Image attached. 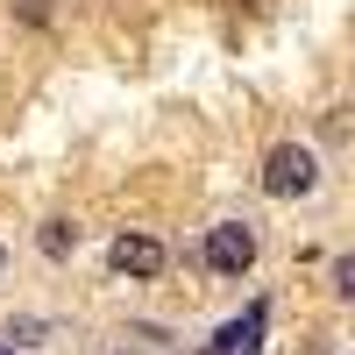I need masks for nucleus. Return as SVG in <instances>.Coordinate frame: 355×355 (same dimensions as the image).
<instances>
[{
	"instance_id": "nucleus-1",
	"label": "nucleus",
	"mask_w": 355,
	"mask_h": 355,
	"mask_svg": "<svg viewBox=\"0 0 355 355\" xmlns=\"http://www.w3.org/2000/svg\"><path fill=\"white\" fill-rule=\"evenodd\" d=\"M256 178H263V192H270V199H306V192L320 185V157L306 150V142H270Z\"/></svg>"
},
{
	"instance_id": "nucleus-2",
	"label": "nucleus",
	"mask_w": 355,
	"mask_h": 355,
	"mask_svg": "<svg viewBox=\"0 0 355 355\" xmlns=\"http://www.w3.org/2000/svg\"><path fill=\"white\" fill-rule=\"evenodd\" d=\"M199 256H206V270L242 277V270H256V227H249V220H220V227H206Z\"/></svg>"
},
{
	"instance_id": "nucleus-3",
	"label": "nucleus",
	"mask_w": 355,
	"mask_h": 355,
	"mask_svg": "<svg viewBox=\"0 0 355 355\" xmlns=\"http://www.w3.org/2000/svg\"><path fill=\"white\" fill-rule=\"evenodd\" d=\"M107 263H114V277H128V284H150L157 270H164V242L150 227H121L107 242Z\"/></svg>"
},
{
	"instance_id": "nucleus-4",
	"label": "nucleus",
	"mask_w": 355,
	"mask_h": 355,
	"mask_svg": "<svg viewBox=\"0 0 355 355\" xmlns=\"http://www.w3.org/2000/svg\"><path fill=\"white\" fill-rule=\"evenodd\" d=\"M256 334H263V313H249V320H234V327H227V334H220L214 348H220V355H242V348H249Z\"/></svg>"
},
{
	"instance_id": "nucleus-5",
	"label": "nucleus",
	"mask_w": 355,
	"mask_h": 355,
	"mask_svg": "<svg viewBox=\"0 0 355 355\" xmlns=\"http://www.w3.org/2000/svg\"><path fill=\"white\" fill-rule=\"evenodd\" d=\"M327 277H334V299H341V306H355V249H348V256H334V270H327Z\"/></svg>"
},
{
	"instance_id": "nucleus-6",
	"label": "nucleus",
	"mask_w": 355,
	"mask_h": 355,
	"mask_svg": "<svg viewBox=\"0 0 355 355\" xmlns=\"http://www.w3.org/2000/svg\"><path fill=\"white\" fill-rule=\"evenodd\" d=\"M71 220H43V256H71Z\"/></svg>"
},
{
	"instance_id": "nucleus-7",
	"label": "nucleus",
	"mask_w": 355,
	"mask_h": 355,
	"mask_svg": "<svg viewBox=\"0 0 355 355\" xmlns=\"http://www.w3.org/2000/svg\"><path fill=\"white\" fill-rule=\"evenodd\" d=\"M8 341H15V348H21V341H28V348H36V341H43V320H28V313H21V320H15V327H8Z\"/></svg>"
},
{
	"instance_id": "nucleus-8",
	"label": "nucleus",
	"mask_w": 355,
	"mask_h": 355,
	"mask_svg": "<svg viewBox=\"0 0 355 355\" xmlns=\"http://www.w3.org/2000/svg\"><path fill=\"white\" fill-rule=\"evenodd\" d=\"M15 21H50V0H15Z\"/></svg>"
},
{
	"instance_id": "nucleus-9",
	"label": "nucleus",
	"mask_w": 355,
	"mask_h": 355,
	"mask_svg": "<svg viewBox=\"0 0 355 355\" xmlns=\"http://www.w3.org/2000/svg\"><path fill=\"white\" fill-rule=\"evenodd\" d=\"M0 355H21V348H15V341H0Z\"/></svg>"
},
{
	"instance_id": "nucleus-10",
	"label": "nucleus",
	"mask_w": 355,
	"mask_h": 355,
	"mask_svg": "<svg viewBox=\"0 0 355 355\" xmlns=\"http://www.w3.org/2000/svg\"><path fill=\"white\" fill-rule=\"evenodd\" d=\"M121 355H142V348H121Z\"/></svg>"
},
{
	"instance_id": "nucleus-11",
	"label": "nucleus",
	"mask_w": 355,
	"mask_h": 355,
	"mask_svg": "<svg viewBox=\"0 0 355 355\" xmlns=\"http://www.w3.org/2000/svg\"><path fill=\"white\" fill-rule=\"evenodd\" d=\"M0 263H8V249H0Z\"/></svg>"
}]
</instances>
